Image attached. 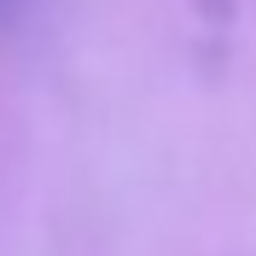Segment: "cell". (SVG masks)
Returning <instances> with one entry per match:
<instances>
[{
  "label": "cell",
  "instance_id": "obj_1",
  "mask_svg": "<svg viewBox=\"0 0 256 256\" xmlns=\"http://www.w3.org/2000/svg\"><path fill=\"white\" fill-rule=\"evenodd\" d=\"M12 12H18V0H0V24H12Z\"/></svg>",
  "mask_w": 256,
  "mask_h": 256
}]
</instances>
